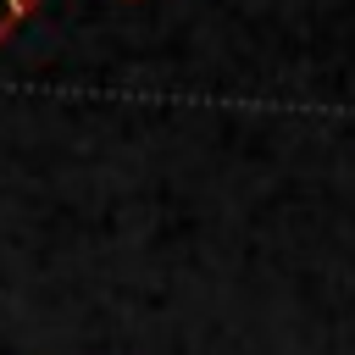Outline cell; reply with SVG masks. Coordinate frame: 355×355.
Masks as SVG:
<instances>
[{"label":"cell","mask_w":355,"mask_h":355,"mask_svg":"<svg viewBox=\"0 0 355 355\" xmlns=\"http://www.w3.org/2000/svg\"><path fill=\"white\" fill-rule=\"evenodd\" d=\"M33 6H39V0H0V33H6V28L17 22V17H28Z\"/></svg>","instance_id":"obj_1"}]
</instances>
